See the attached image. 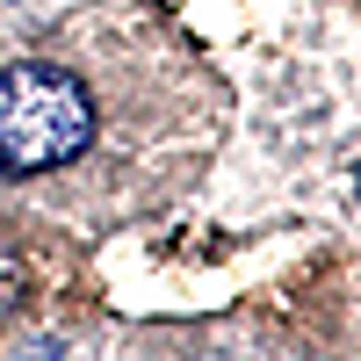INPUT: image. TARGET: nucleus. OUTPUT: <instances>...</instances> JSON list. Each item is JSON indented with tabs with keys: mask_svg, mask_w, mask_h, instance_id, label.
<instances>
[{
	"mask_svg": "<svg viewBox=\"0 0 361 361\" xmlns=\"http://www.w3.org/2000/svg\"><path fill=\"white\" fill-rule=\"evenodd\" d=\"M15 289H22V267H15V253L0 246V318L15 311Z\"/></svg>",
	"mask_w": 361,
	"mask_h": 361,
	"instance_id": "nucleus-2",
	"label": "nucleus"
},
{
	"mask_svg": "<svg viewBox=\"0 0 361 361\" xmlns=\"http://www.w3.org/2000/svg\"><path fill=\"white\" fill-rule=\"evenodd\" d=\"M94 102L66 66H8L0 73V166L51 173L87 152Z\"/></svg>",
	"mask_w": 361,
	"mask_h": 361,
	"instance_id": "nucleus-1",
	"label": "nucleus"
}]
</instances>
